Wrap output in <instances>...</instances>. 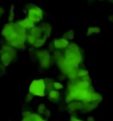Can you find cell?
Masks as SVG:
<instances>
[{
	"mask_svg": "<svg viewBox=\"0 0 113 121\" xmlns=\"http://www.w3.org/2000/svg\"><path fill=\"white\" fill-rule=\"evenodd\" d=\"M29 92H31L35 97H45L46 95V83L44 78L33 79L29 85Z\"/></svg>",
	"mask_w": 113,
	"mask_h": 121,
	"instance_id": "cell-1",
	"label": "cell"
},
{
	"mask_svg": "<svg viewBox=\"0 0 113 121\" xmlns=\"http://www.w3.org/2000/svg\"><path fill=\"white\" fill-rule=\"evenodd\" d=\"M35 60L38 62V65L42 68H50L52 66V64L54 63L53 55L50 54L48 50H36V52L34 53Z\"/></svg>",
	"mask_w": 113,
	"mask_h": 121,
	"instance_id": "cell-2",
	"label": "cell"
},
{
	"mask_svg": "<svg viewBox=\"0 0 113 121\" xmlns=\"http://www.w3.org/2000/svg\"><path fill=\"white\" fill-rule=\"evenodd\" d=\"M82 108H84V102L82 101H77V100L69 102L68 105H67V107H66L67 110L74 116H75L76 111H81Z\"/></svg>",
	"mask_w": 113,
	"mask_h": 121,
	"instance_id": "cell-3",
	"label": "cell"
},
{
	"mask_svg": "<svg viewBox=\"0 0 113 121\" xmlns=\"http://www.w3.org/2000/svg\"><path fill=\"white\" fill-rule=\"evenodd\" d=\"M53 42H54V45H55V48H56V50H60V51H62V50H66L69 46V44H70V42L65 38L55 39Z\"/></svg>",
	"mask_w": 113,
	"mask_h": 121,
	"instance_id": "cell-4",
	"label": "cell"
},
{
	"mask_svg": "<svg viewBox=\"0 0 113 121\" xmlns=\"http://www.w3.org/2000/svg\"><path fill=\"white\" fill-rule=\"evenodd\" d=\"M47 99L50 100V102H54V104H58L62 99V95H60L59 90L53 89L50 90V92H47Z\"/></svg>",
	"mask_w": 113,
	"mask_h": 121,
	"instance_id": "cell-5",
	"label": "cell"
},
{
	"mask_svg": "<svg viewBox=\"0 0 113 121\" xmlns=\"http://www.w3.org/2000/svg\"><path fill=\"white\" fill-rule=\"evenodd\" d=\"M28 34L30 35V36H32L34 40L40 39V38H42V36H44L43 31H42V28L40 26H35L34 28H32L30 31H28Z\"/></svg>",
	"mask_w": 113,
	"mask_h": 121,
	"instance_id": "cell-6",
	"label": "cell"
},
{
	"mask_svg": "<svg viewBox=\"0 0 113 121\" xmlns=\"http://www.w3.org/2000/svg\"><path fill=\"white\" fill-rule=\"evenodd\" d=\"M16 57H17V56L12 55L11 53L3 52V54L0 56V62H1L4 66H8V65H10V64H11V62H12V60H14Z\"/></svg>",
	"mask_w": 113,
	"mask_h": 121,
	"instance_id": "cell-7",
	"label": "cell"
},
{
	"mask_svg": "<svg viewBox=\"0 0 113 121\" xmlns=\"http://www.w3.org/2000/svg\"><path fill=\"white\" fill-rule=\"evenodd\" d=\"M17 22L19 23L20 26H22L25 30H28V31H30L32 28L35 26V23L33 22V21H31L29 18H23V19L19 20V21H17Z\"/></svg>",
	"mask_w": 113,
	"mask_h": 121,
	"instance_id": "cell-8",
	"label": "cell"
},
{
	"mask_svg": "<svg viewBox=\"0 0 113 121\" xmlns=\"http://www.w3.org/2000/svg\"><path fill=\"white\" fill-rule=\"evenodd\" d=\"M40 26L42 28V31H43V34H44V36H46V38H50V34H52V31H53V29H52V26H50L48 22H43L40 24Z\"/></svg>",
	"mask_w": 113,
	"mask_h": 121,
	"instance_id": "cell-9",
	"label": "cell"
},
{
	"mask_svg": "<svg viewBox=\"0 0 113 121\" xmlns=\"http://www.w3.org/2000/svg\"><path fill=\"white\" fill-rule=\"evenodd\" d=\"M26 18H29L31 21H33L35 24H36V23H40L42 21V19H43V17H40L38 14H36V13L32 12L31 10H29L28 12H26Z\"/></svg>",
	"mask_w": 113,
	"mask_h": 121,
	"instance_id": "cell-10",
	"label": "cell"
},
{
	"mask_svg": "<svg viewBox=\"0 0 113 121\" xmlns=\"http://www.w3.org/2000/svg\"><path fill=\"white\" fill-rule=\"evenodd\" d=\"M46 40H47L46 36H42V38H40V39H36L34 41V43H33V45H32V48H36V50L41 48L42 46L46 43Z\"/></svg>",
	"mask_w": 113,
	"mask_h": 121,
	"instance_id": "cell-11",
	"label": "cell"
},
{
	"mask_svg": "<svg viewBox=\"0 0 113 121\" xmlns=\"http://www.w3.org/2000/svg\"><path fill=\"white\" fill-rule=\"evenodd\" d=\"M98 106L94 105L93 102H87V104H84V108H82L81 111L85 112V113H88V112H91L93 109H96Z\"/></svg>",
	"mask_w": 113,
	"mask_h": 121,
	"instance_id": "cell-12",
	"label": "cell"
},
{
	"mask_svg": "<svg viewBox=\"0 0 113 121\" xmlns=\"http://www.w3.org/2000/svg\"><path fill=\"white\" fill-rule=\"evenodd\" d=\"M1 50H3L4 52H8V53H11L12 55L17 56V48H14L13 46H11L9 44H7V43L1 45Z\"/></svg>",
	"mask_w": 113,
	"mask_h": 121,
	"instance_id": "cell-13",
	"label": "cell"
},
{
	"mask_svg": "<svg viewBox=\"0 0 113 121\" xmlns=\"http://www.w3.org/2000/svg\"><path fill=\"white\" fill-rule=\"evenodd\" d=\"M101 32V29L99 28V26H90V28H88L87 29V36H91V35L93 34H99Z\"/></svg>",
	"mask_w": 113,
	"mask_h": 121,
	"instance_id": "cell-14",
	"label": "cell"
},
{
	"mask_svg": "<svg viewBox=\"0 0 113 121\" xmlns=\"http://www.w3.org/2000/svg\"><path fill=\"white\" fill-rule=\"evenodd\" d=\"M54 82L55 80L52 78H45V83H46V91L50 92V90L54 89Z\"/></svg>",
	"mask_w": 113,
	"mask_h": 121,
	"instance_id": "cell-15",
	"label": "cell"
},
{
	"mask_svg": "<svg viewBox=\"0 0 113 121\" xmlns=\"http://www.w3.org/2000/svg\"><path fill=\"white\" fill-rule=\"evenodd\" d=\"M8 22H14V6H11L9 9V17H8Z\"/></svg>",
	"mask_w": 113,
	"mask_h": 121,
	"instance_id": "cell-16",
	"label": "cell"
},
{
	"mask_svg": "<svg viewBox=\"0 0 113 121\" xmlns=\"http://www.w3.org/2000/svg\"><path fill=\"white\" fill-rule=\"evenodd\" d=\"M64 38L67 39L68 41H71V40H74V38H75V31H74V30H68L67 32H65Z\"/></svg>",
	"mask_w": 113,
	"mask_h": 121,
	"instance_id": "cell-17",
	"label": "cell"
},
{
	"mask_svg": "<svg viewBox=\"0 0 113 121\" xmlns=\"http://www.w3.org/2000/svg\"><path fill=\"white\" fill-rule=\"evenodd\" d=\"M46 109H47L46 108V105L42 102V104H40V105H38V115H41V116H43V113L46 111Z\"/></svg>",
	"mask_w": 113,
	"mask_h": 121,
	"instance_id": "cell-18",
	"label": "cell"
},
{
	"mask_svg": "<svg viewBox=\"0 0 113 121\" xmlns=\"http://www.w3.org/2000/svg\"><path fill=\"white\" fill-rule=\"evenodd\" d=\"M87 75H89V72L86 69V68H79L78 69V77L79 78L85 77V76H87Z\"/></svg>",
	"mask_w": 113,
	"mask_h": 121,
	"instance_id": "cell-19",
	"label": "cell"
},
{
	"mask_svg": "<svg viewBox=\"0 0 113 121\" xmlns=\"http://www.w3.org/2000/svg\"><path fill=\"white\" fill-rule=\"evenodd\" d=\"M54 89H56V90H62L64 89V85L60 82H54Z\"/></svg>",
	"mask_w": 113,
	"mask_h": 121,
	"instance_id": "cell-20",
	"label": "cell"
},
{
	"mask_svg": "<svg viewBox=\"0 0 113 121\" xmlns=\"http://www.w3.org/2000/svg\"><path fill=\"white\" fill-rule=\"evenodd\" d=\"M35 96L33 95V94H31V92H28V94H26V96H25V102H26V104H28V102H31L32 100H33V98H34Z\"/></svg>",
	"mask_w": 113,
	"mask_h": 121,
	"instance_id": "cell-21",
	"label": "cell"
},
{
	"mask_svg": "<svg viewBox=\"0 0 113 121\" xmlns=\"http://www.w3.org/2000/svg\"><path fill=\"white\" fill-rule=\"evenodd\" d=\"M50 115H52V113H50V110H48V109H46V111L43 113V116H44L45 119H48L50 117Z\"/></svg>",
	"mask_w": 113,
	"mask_h": 121,
	"instance_id": "cell-22",
	"label": "cell"
},
{
	"mask_svg": "<svg viewBox=\"0 0 113 121\" xmlns=\"http://www.w3.org/2000/svg\"><path fill=\"white\" fill-rule=\"evenodd\" d=\"M48 48H50V52H55V45H54V42H50V45H48Z\"/></svg>",
	"mask_w": 113,
	"mask_h": 121,
	"instance_id": "cell-23",
	"label": "cell"
},
{
	"mask_svg": "<svg viewBox=\"0 0 113 121\" xmlns=\"http://www.w3.org/2000/svg\"><path fill=\"white\" fill-rule=\"evenodd\" d=\"M31 113H32L31 111H23L22 112V117H23V118H25V117H29V116L31 115Z\"/></svg>",
	"mask_w": 113,
	"mask_h": 121,
	"instance_id": "cell-24",
	"label": "cell"
},
{
	"mask_svg": "<svg viewBox=\"0 0 113 121\" xmlns=\"http://www.w3.org/2000/svg\"><path fill=\"white\" fill-rule=\"evenodd\" d=\"M70 121H84L81 119H79L78 117H76V116H72L71 118H70Z\"/></svg>",
	"mask_w": 113,
	"mask_h": 121,
	"instance_id": "cell-25",
	"label": "cell"
},
{
	"mask_svg": "<svg viewBox=\"0 0 113 121\" xmlns=\"http://www.w3.org/2000/svg\"><path fill=\"white\" fill-rule=\"evenodd\" d=\"M4 13H6V9L3 7H0V17H2Z\"/></svg>",
	"mask_w": 113,
	"mask_h": 121,
	"instance_id": "cell-26",
	"label": "cell"
},
{
	"mask_svg": "<svg viewBox=\"0 0 113 121\" xmlns=\"http://www.w3.org/2000/svg\"><path fill=\"white\" fill-rule=\"evenodd\" d=\"M87 121H94V118L92 116H89L88 118H87Z\"/></svg>",
	"mask_w": 113,
	"mask_h": 121,
	"instance_id": "cell-27",
	"label": "cell"
},
{
	"mask_svg": "<svg viewBox=\"0 0 113 121\" xmlns=\"http://www.w3.org/2000/svg\"><path fill=\"white\" fill-rule=\"evenodd\" d=\"M109 21L113 23V16H110V17H109Z\"/></svg>",
	"mask_w": 113,
	"mask_h": 121,
	"instance_id": "cell-28",
	"label": "cell"
},
{
	"mask_svg": "<svg viewBox=\"0 0 113 121\" xmlns=\"http://www.w3.org/2000/svg\"><path fill=\"white\" fill-rule=\"evenodd\" d=\"M42 121H48V119H45V118H43V120Z\"/></svg>",
	"mask_w": 113,
	"mask_h": 121,
	"instance_id": "cell-29",
	"label": "cell"
},
{
	"mask_svg": "<svg viewBox=\"0 0 113 121\" xmlns=\"http://www.w3.org/2000/svg\"><path fill=\"white\" fill-rule=\"evenodd\" d=\"M108 1H113V0H108Z\"/></svg>",
	"mask_w": 113,
	"mask_h": 121,
	"instance_id": "cell-30",
	"label": "cell"
},
{
	"mask_svg": "<svg viewBox=\"0 0 113 121\" xmlns=\"http://www.w3.org/2000/svg\"><path fill=\"white\" fill-rule=\"evenodd\" d=\"M89 1H93V0H89Z\"/></svg>",
	"mask_w": 113,
	"mask_h": 121,
	"instance_id": "cell-31",
	"label": "cell"
},
{
	"mask_svg": "<svg viewBox=\"0 0 113 121\" xmlns=\"http://www.w3.org/2000/svg\"><path fill=\"white\" fill-rule=\"evenodd\" d=\"M99 1H102V0H99Z\"/></svg>",
	"mask_w": 113,
	"mask_h": 121,
	"instance_id": "cell-32",
	"label": "cell"
}]
</instances>
